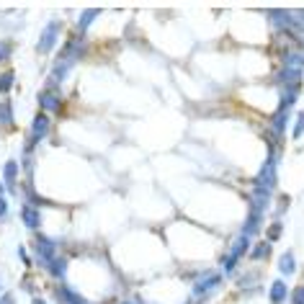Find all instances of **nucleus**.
Here are the masks:
<instances>
[{"mask_svg":"<svg viewBox=\"0 0 304 304\" xmlns=\"http://www.w3.org/2000/svg\"><path fill=\"white\" fill-rule=\"evenodd\" d=\"M16 175H19V165L16 163H5V183L8 189L16 191Z\"/></svg>","mask_w":304,"mask_h":304,"instance_id":"1","label":"nucleus"},{"mask_svg":"<svg viewBox=\"0 0 304 304\" xmlns=\"http://www.w3.org/2000/svg\"><path fill=\"white\" fill-rule=\"evenodd\" d=\"M55 31H57L55 23H52L47 31H44V39H41V44H39V52H47V49L52 47V41H55Z\"/></svg>","mask_w":304,"mask_h":304,"instance_id":"2","label":"nucleus"},{"mask_svg":"<svg viewBox=\"0 0 304 304\" xmlns=\"http://www.w3.org/2000/svg\"><path fill=\"white\" fill-rule=\"evenodd\" d=\"M44 132H47V119H44V116H37V121H34V139H41Z\"/></svg>","mask_w":304,"mask_h":304,"instance_id":"3","label":"nucleus"},{"mask_svg":"<svg viewBox=\"0 0 304 304\" xmlns=\"http://www.w3.org/2000/svg\"><path fill=\"white\" fill-rule=\"evenodd\" d=\"M23 219H26V225H29V227H39V214L34 209H23Z\"/></svg>","mask_w":304,"mask_h":304,"instance_id":"4","label":"nucleus"},{"mask_svg":"<svg viewBox=\"0 0 304 304\" xmlns=\"http://www.w3.org/2000/svg\"><path fill=\"white\" fill-rule=\"evenodd\" d=\"M13 85V73H3L0 75V93H8Z\"/></svg>","mask_w":304,"mask_h":304,"instance_id":"5","label":"nucleus"},{"mask_svg":"<svg viewBox=\"0 0 304 304\" xmlns=\"http://www.w3.org/2000/svg\"><path fill=\"white\" fill-rule=\"evenodd\" d=\"M0 121H3V124H11L13 121V116H11V103H3V106H0Z\"/></svg>","mask_w":304,"mask_h":304,"instance_id":"6","label":"nucleus"},{"mask_svg":"<svg viewBox=\"0 0 304 304\" xmlns=\"http://www.w3.org/2000/svg\"><path fill=\"white\" fill-rule=\"evenodd\" d=\"M41 103L47 106V109H57V101H55V98H52L49 93H44V95H41Z\"/></svg>","mask_w":304,"mask_h":304,"instance_id":"7","label":"nucleus"},{"mask_svg":"<svg viewBox=\"0 0 304 304\" xmlns=\"http://www.w3.org/2000/svg\"><path fill=\"white\" fill-rule=\"evenodd\" d=\"M8 52H11V44L0 41V59H8Z\"/></svg>","mask_w":304,"mask_h":304,"instance_id":"8","label":"nucleus"},{"mask_svg":"<svg viewBox=\"0 0 304 304\" xmlns=\"http://www.w3.org/2000/svg\"><path fill=\"white\" fill-rule=\"evenodd\" d=\"M0 304H16V302H13L11 294H3V297H0Z\"/></svg>","mask_w":304,"mask_h":304,"instance_id":"9","label":"nucleus"},{"mask_svg":"<svg viewBox=\"0 0 304 304\" xmlns=\"http://www.w3.org/2000/svg\"><path fill=\"white\" fill-rule=\"evenodd\" d=\"M5 211H8V207H5V199L0 196V217H5Z\"/></svg>","mask_w":304,"mask_h":304,"instance_id":"10","label":"nucleus"},{"mask_svg":"<svg viewBox=\"0 0 304 304\" xmlns=\"http://www.w3.org/2000/svg\"><path fill=\"white\" fill-rule=\"evenodd\" d=\"M34 304H44V302H41V299H34Z\"/></svg>","mask_w":304,"mask_h":304,"instance_id":"11","label":"nucleus"},{"mask_svg":"<svg viewBox=\"0 0 304 304\" xmlns=\"http://www.w3.org/2000/svg\"><path fill=\"white\" fill-rule=\"evenodd\" d=\"M0 189H3V186H0Z\"/></svg>","mask_w":304,"mask_h":304,"instance_id":"12","label":"nucleus"}]
</instances>
